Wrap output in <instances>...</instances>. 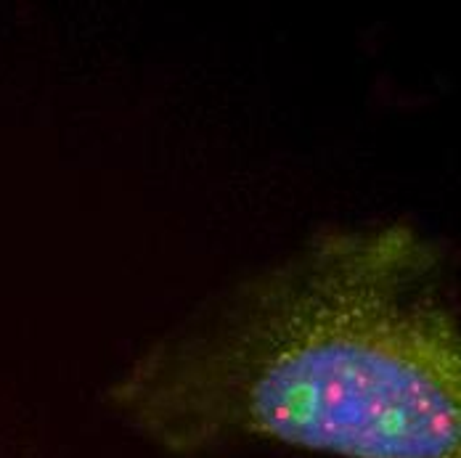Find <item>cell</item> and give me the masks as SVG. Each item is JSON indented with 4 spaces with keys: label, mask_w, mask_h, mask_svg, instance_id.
Masks as SVG:
<instances>
[{
    "label": "cell",
    "mask_w": 461,
    "mask_h": 458,
    "mask_svg": "<svg viewBox=\"0 0 461 458\" xmlns=\"http://www.w3.org/2000/svg\"><path fill=\"white\" fill-rule=\"evenodd\" d=\"M451 249L411 220L326 226L196 308L106 400L173 456L268 440L337 458H461Z\"/></svg>",
    "instance_id": "6da1fadb"
}]
</instances>
